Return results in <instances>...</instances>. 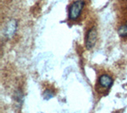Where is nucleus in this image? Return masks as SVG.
<instances>
[{"label": "nucleus", "instance_id": "1", "mask_svg": "<svg viewBox=\"0 0 127 113\" xmlns=\"http://www.w3.org/2000/svg\"><path fill=\"white\" fill-rule=\"evenodd\" d=\"M85 2L83 0H76L72 2L69 7L68 11V18L71 21H75L80 17L81 12L83 9Z\"/></svg>", "mask_w": 127, "mask_h": 113}, {"label": "nucleus", "instance_id": "2", "mask_svg": "<svg viewBox=\"0 0 127 113\" xmlns=\"http://www.w3.org/2000/svg\"><path fill=\"white\" fill-rule=\"evenodd\" d=\"M97 40V29L95 27L91 28L86 35L85 45L87 50H91L95 45Z\"/></svg>", "mask_w": 127, "mask_h": 113}, {"label": "nucleus", "instance_id": "3", "mask_svg": "<svg viewBox=\"0 0 127 113\" xmlns=\"http://www.w3.org/2000/svg\"><path fill=\"white\" fill-rule=\"evenodd\" d=\"M18 28V22L14 19H11L8 21L3 29L4 37L7 39H11L15 34Z\"/></svg>", "mask_w": 127, "mask_h": 113}, {"label": "nucleus", "instance_id": "4", "mask_svg": "<svg viewBox=\"0 0 127 113\" xmlns=\"http://www.w3.org/2000/svg\"><path fill=\"white\" fill-rule=\"evenodd\" d=\"M98 82L101 87L105 89H110L113 85L114 81L113 78L108 75H102L99 76L98 79Z\"/></svg>", "mask_w": 127, "mask_h": 113}, {"label": "nucleus", "instance_id": "5", "mask_svg": "<svg viewBox=\"0 0 127 113\" xmlns=\"http://www.w3.org/2000/svg\"><path fill=\"white\" fill-rule=\"evenodd\" d=\"M118 33L119 35V37H121L122 38L127 37V24L122 25L119 27L118 29Z\"/></svg>", "mask_w": 127, "mask_h": 113}, {"label": "nucleus", "instance_id": "6", "mask_svg": "<svg viewBox=\"0 0 127 113\" xmlns=\"http://www.w3.org/2000/svg\"><path fill=\"white\" fill-rule=\"evenodd\" d=\"M14 99L16 100V102H22V100H23V93H22L21 90H18V91H16L15 93V94H14Z\"/></svg>", "mask_w": 127, "mask_h": 113}, {"label": "nucleus", "instance_id": "7", "mask_svg": "<svg viewBox=\"0 0 127 113\" xmlns=\"http://www.w3.org/2000/svg\"><path fill=\"white\" fill-rule=\"evenodd\" d=\"M53 96H54V93L51 90H49V89H47V90H45V93H44V99L46 100H49L52 97H53Z\"/></svg>", "mask_w": 127, "mask_h": 113}]
</instances>
